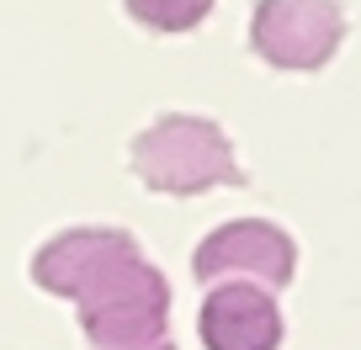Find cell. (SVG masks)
<instances>
[{"mask_svg": "<svg viewBox=\"0 0 361 350\" xmlns=\"http://www.w3.org/2000/svg\"><path fill=\"white\" fill-rule=\"evenodd\" d=\"M90 350H176L170 339V282L144 249H128L75 297Z\"/></svg>", "mask_w": 361, "mask_h": 350, "instance_id": "cell-1", "label": "cell"}, {"mask_svg": "<svg viewBox=\"0 0 361 350\" xmlns=\"http://www.w3.org/2000/svg\"><path fill=\"white\" fill-rule=\"evenodd\" d=\"M133 175L165 196H197L245 181L224 127L192 112H165L133 138Z\"/></svg>", "mask_w": 361, "mask_h": 350, "instance_id": "cell-2", "label": "cell"}, {"mask_svg": "<svg viewBox=\"0 0 361 350\" xmlns=\"http://www.w3.org/2000/svg\"><path fill=\"white\" fill-rule=\"evenodd\" d=\"M192 276L202 287H224V282H255V287H276L282 292L298 276V244L266 218H239L224 223L197 244L192 255Z\"/></svg>", "mask_w": 361, "mask_h": 350, "instance_id": "cell-3", "label": "cell"}, {"mask_svg": "<svg viewBox=\"0 0 361 350\" xmlns=\"http://www.w3.org/2000/svg\"><path fill=\"white\" fill-rule=\"evenodd\" d=\"M345 37L335 0H260L250 16V48L276 69H324Z\"/></svg>", "mask_w": 361, "mask_h": 350, "instance_id": "cell-4", "label": "cell"}, {"mask_svg": "<svg viewBox=\"0 0 361 350\" xmlns=\"http://www.w3.org/2000/svg\"><path fill=\"white\" fill-rule=\"evenodd\" d=\"M197 335L207 350H276L282 345V308L255 282L207 287Z\"/></svg>", "mask_w": 361, "mask_h": 350, "instance_id": "cell-5", "label": "cell"}, {"mask_svg": "<svg viewBox=\"0 0 361 350\" xmlns=\"http://www.w3.org/2000/svg\"><path fill=\"white\" fill-rule=\"evenodd\" d=\"M213 0H128V16L144 22L149 32H192L207 22Z\"/></svg>", "mask_w": 361, "mask_h": 350, "instance_id": "cell-6", "label": "cell"}]
</instances>
